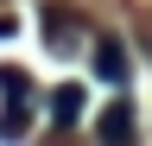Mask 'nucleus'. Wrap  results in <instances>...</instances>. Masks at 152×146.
Masks as SVG:
<instances>
[{
	"mask_svg": "<svg viewBox=\"0 0 152 146\" xmlns=\"http://www.w3.org/2000/svg\"><path fill=\"white\" fill-rule=\"evenodd\" d=\"M0 89H7L0 134H7V140H19V134H26V114H32V76H26V70H0Z\"/></svg>",
	"mask_w": 152,
	"mask_h": 146,
	"instance_id": "1",
	"label": "nucleus"
},
{
	"mask_svg": "<svg viewBox=\"0 0 152 146\" xmlns=\"http://www.w3.org/2000/svg\"><path fill=\"white\" fill-rule=\"evenodd\" d=\"M45 45L57 51V57H83V51H89V32H83V19H76V13L45 7Z\"/></svg>",
	"mask_w": 152,
	"mask_h": 146,
	"instance_id": "2",
	"label": "nucleus"
},
{
	"mask_svg": "<svg viewBox=\"0 0 152 146\" xmlns=\"http://www.w3.org/2000/svg\"><path fill=\"white\" fill-rule=\"evenodd\" d=\"M89 51H95V76L114 83V89H127V51H121V38H95Z\"/></svg>",
	"mask_w": 152,
	"mask_h": 146,
	"instance_id": "3",
	"label": "nucleus"
},
{
	"mask_svg": "<svg viewBox=\"0 0 152 146\" xmlns=\"http://www.w3.org/2000/svg\"><path fill=\"white\" fill-rule=\"evenodd\" d=\"M95 134H102V146H140V140H133V102L121 95V102L102 114V127H95Z\"/></svg>",
	"mask_w": 152,
	"mask_h": 146,
	"instance_id": "4",
	"label": "nucleus"
},
{
	"mask_svg": "<svg viewBox=\"0 0 152 146\" xmlns=\"http://www.w3.org/2000/svg\"><path fill=\"white\" fill-rule=\"evenodd\" d=\"M51 121L57 127H76V121H83V89H76V83H64L51 95Z\"/></svg>",
	"mask_w": 152,
	"mask_h": 146,
	"instance_id": "5",
	"label": "nucleus"
}]
</instances>
